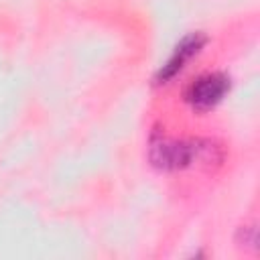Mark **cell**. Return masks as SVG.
I'll return each mask as SVG.
<instances>
[{"mask_svg":"<svg viewBox=\"0 0 260 260\" xmlns=\"http://www.w3.org/2000/svg\"><path fill=\"white\" fill-rule=\"evenodd\" d=\"M205 146L195 140H173L162 134H154L150 140V160L162 171H177L193 165Z\"/></svg>","mask_w":260,"mask_h":260,"instance_id":"obj_1","label":"cell"},{"mask_svg":"<svg viewBox=\"0 0 260 260\" xmlns=\"http://www.w3.org/2000/svg\"><path fill=\"white\" fill-rule=\"evenodd\" d=\"M203 43H205V37H203L201 32H191V35H187V37L175 47V51H173V55L169 57V61L156 71L154 81H156V83H167L169 79H173V77L185 67V63H187L193 55L199 53V49L203 47Z\"/></svg>","mask_w":260,"mask_h":260,"instance_id":"obj_3","label":"cell"},{"mask_svg":"<svg viewBox=\"0 0 260 260\" xmlns=\"http://www.w3.org/2000/svg\"><path fill=\"white\" fill-rule=\"evenodd\" d=\"M230 91V77L225 73H203L195 77L185 89V102L199 112L215 108Z\"/></svg>","mask_w":260,"mask_h":260,"instance_id":"obj_2","label":"cell"}]
</instances>
